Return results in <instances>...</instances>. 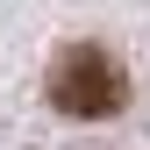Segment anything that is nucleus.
Segmentation results:
<instances>
[{"mask_svg":"<svg viewBox=\"0 0 150 150\" xmlns=\"http://www.w3.org/2000/svg\"><path fill=\"white\" fill-rule=\"evenodd\" d=\"M50 107L71 122H107L129 107V71L107 43H64L50 64Z\"/></svg>","mask_w":150,"mask_h":150,"instance_id":"f257e3e1","label":"nucleus"}]
</instances>
